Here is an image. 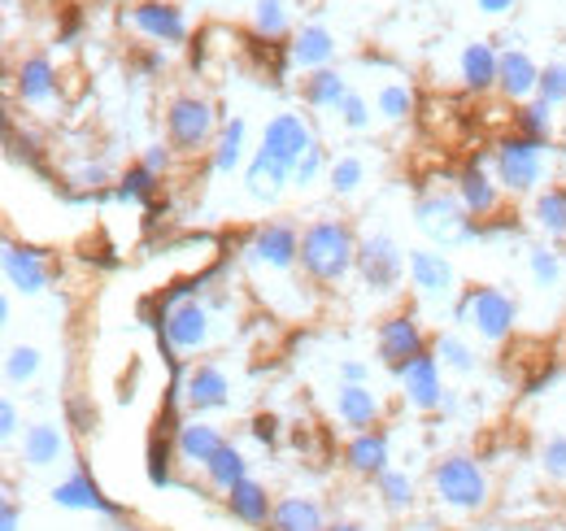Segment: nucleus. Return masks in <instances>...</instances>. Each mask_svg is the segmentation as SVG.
Here are the masks:
<instances>
[{
  "mask_svg": "<svg viewBox=\"0 0 566 531\" xmlns=\"http://www.w3.org/2000/svg\"><path fill=\"white\" fill-rule=\"evenodd\" d=\"M240 258L249 266V279L258 283L262 296H275V292H287L296 305H301V227L296 222H283V218H271V222H258L240 249Z\"/></svg>",
  "mask_w": 566,
  "mask_h": 531,
  "instance_id": "obj_1",
  "label": "nucleus"
},
{
  "mask_svg": "<svg viewBox=\"0 0 566 531\" xmlns=\"http://www.w3.org/2000/svg\"><path fill=\"white\" fill-rule=\"evenodd\" d=\"M357 231L345 218H310L301 227V274L314 288H340L357 274Z\"/></svg>",
  "mask_w": 566,
  "mask_h": 531,
  "instance_id": "obj_2",
  "label": "nucleus"
},
{
  "mask_svg": "<svg viewBox=\"0 0 566 531\" xmlns=\"http://www.w3.org/2000/svg\"><path fill=\"white\" fill-rule=\"evenodd\" d=\"M431 492L453 514H484L493 506V475L475 454H444L431 462Z\"/></svg>",
  "mask_w": 566,
  "mask_h": 531,
  "instance_id": "obj_3",
  "label": "nucleus"
},
{
  "mask_svg": "<svg viewBox=\"0 0 566 531\" xmlns=\"http://www.w3.org/2000/svg\"><path fill=\"white\" fill-rule=\"evenodd\" d=\"M161 127L166 139L179 157H210L213 139L222 132V114L210 96H197V92H179L166 101V114H161Z\"/></svg>",
  "mask_w": 566,
  "mask_h": 531,
  "instance_id": "obj_4",
  "label": "nucleus"
},
{
  "mask_svg": "<svg viewBox=\"0 0 566 531\" xmlns=\"http://www.w3.org/2000/svg\"><path fill=\"white\" fill-rule=\"evenodd\" d=\"M453 323L471 327L484 344H505L518 327V301L493 283H471L453 296Z\"/></svg>",
  "mask_w": 566,
  "mask_h": 531,
  "instance_id": "obj_5",
  "label": "nucleus"
},
{
  "mask_svg": "<svg viewBox=\"0 0 566 531\" xmlns=\"http://www.w3.org/2000/svg\"><path fill=\"white\" fill-rule=\"evenodd\" d=\"M493 170L510 197H536L549 170V139L505 132L493 144Z\"/></svg>",
  "mask_w": 566,
  "mask_h": 531,
  "instance_id": "obj_6",
  "label": "nucleus"
},
{
  "mask_svg": "<svg viewBox=\"0 0 566 531\" xmlns=\"http://www.w3.org/2000/svg\"><path fill=\"white\" fill-rule=\"evenodd\" d=\"M157 340L170 348L166 362H188L213 348V310L206 296L197 301H179L166 310V319L157 323Z\"/></svg>",
  "mask_w": 566,
  "mask_h": 531,
  "instance_id": "obj_7",
  "label": "nucleus"
},
{
  "mask_svg": "<svg viewBox=\"0 0 566 531\" xmlns=\"http://www.w3.org/2000/svg\"><path fill=\"white\" fill-rule=\"evenodd\" d=\"M415 222L431 244L449 249V244H471V240H484V222L471 218L462 209L458 192H423L415 200Z\"/></svg>",
  "mask_w": 566,
  "mask_h": 531,
  "instance_id": "obj_8",
  "label": "nucleus"
},
{
  "mask_svg": "<svg viewBox=\"0 0 566 531\" xmlns=\"http://www.w3.org/2000/svg\"><path fill=\"white\" fill-rule=\"evenodd\" d=\"M431 348V335H427L423 319L415 314V310H397V314H388V319H379V327H375V353H379V362L397 375L406 362H415L419 353Z\"/></svg>",
  "mask_w": 566,
  "mask_h": 531,
  "instance_id": "obj_9",
  "label": "nucleus"
},
{
  "mask_svg": "<svg viewBox=\"0 0 566 531\" xmlns=\"http://www.w3.org/2000/svg\"><path fill=\"white\" fill-rule=\"evenodd\" d=\"M453 192H458L462 209H467L471 218H480V222L496 218L505 188H501V179H496V170H493V153H489V157H484V153L467 157L462 170L453 175Z\"/></svg>",
  "mask_w": 566,
  "mask_h": 531,
  "instance_id": "obj_10",
  "label": "nucleus"
},
{
  "mask_svg": "<svg viewBox=\"0 0 566 531\" xmlns=\"http://www.w3.org/2000/svg\"><path fill=\"white\" fill-rule=\"evenodd\" d=\"M406 274H410L406 270V253H401V244L388 231L361 236V244H357V279L370 292H397Z\"/></svg>",
  "mask_w": 566,
  "mask_h": 531,
  "instance_id": "obj_11",
  "label": "nucleus"
},
{
  "mask_svg": "<svg viewBox=\"0 0 566 531\" xmlns=\"http://www.w3.org/2000/svg\"><path fill=\"white\" fill-rule=\"evenodd\" d=\"M123 18L132 22V31L144 35L153 49H170V44H184L188 40V13L175 0H136Z\"/></svg>",
  "mask_w": 566,
  "mask_h": 531,
  "instance_id": "obj_12",
  "label": "nucleus"
},
{
  "mask_svg": "<svg viewBox=\"0 0 566 531\" xmlns=\"http://www.w3.org/2000/svg\"><path fill=\"white\" fill-rule=\"evenodd\" d=\"M397 384H401V397H406L410 409H419V414L444 409V397H449V388H444V366H440V357H436L431 348L397 371Z\"/></svg>",
  "mask_w": 566,
  "mask_h": 531,
  "instance_id": "obj_13",
  "label": "nucleus"
},
{
  "mask_svg": "<svg viewBox=\"0 0 566 531\" xmlns=\"http://www.w3.org/2000/svg\"><path fill=\"white\" fill-rule=\"evenodd\" d=\"M49 497H53L57 510H74V514H101V519H123V514H127L118 501H109V497L101 492V483L87 475V466H74L66 479L53 483Z\"/></svg>",
  "mask_w": 566,
  "mask_h": 531,
  "instance_id": "obj_14",
  "label": "nucleus"
},
{
  "mask_svg": "<svg viewBox=\"0 0 566 531\" xmlns=\"http://www.w3.org/2000/svg\"><path fill=\"white\" fill-rule=\"evenodd\" d=\"M4 283H9V292H18V296H40L44 288H49V279H53V266H49V253L44 249H35V244H18V240H4Z\"/></svg>",
  "mask_w": 566,
  "mask_h": 531,
  "instance_id": "obj_15",
  "label": "nucleus"
},
{
  "mask_svg": "<svg viewBox=\"0 0 566 531\" xmlns=\"http://www.w3.org/2000/svg\"><path fill=\"white\" fill-rule=\"evenodd\" d=\"M314 144H318V139H314L310 118H305V114H287V110H283V114H275V118L262 127V144H258V148H262V153H271L275 162H283V166L292 170V166H296Z\"/></svg>",
  "mask_w": 566,
  "mask_h": 531,
  "instance_id": "obj_16",
  "label": "nucleus"
},
{
  "mask_svg": "<svg viewBox=\"0 0 566 531\" xmlns=\"http://www.w3.org/2000/svg\"><path fill=\"white\" fill-rule=\"evenodd\" d=\"M231 405V379L218 362H197L188 366L184 375V409L192 418H206V414H218Z\"/></svg>",
  "mask_w": 566,
  "mask_h": 531,
  "instance_id": "obj_17",
  "label": "nucleus"
},
{
  "mask_svg": "<svg viewBox=\"0 0 566 531\" xmlns=\"http://www.w3.org/2000/svg\"><path fill=\"white\" fill-rule=\"evenodd\" d=\"M340 466L354 479H379L384 470H392V436H388V427H370V431L349 436L345 449H340Z\"/></svg>",
  "mask_w": 566,
  "mask_h": 531,
  "instance_id": "obj_18",
  "label": "nucleus"
},
{
  "mask_svg": "<svg viewBox=\"0 0 566 531\" xmlns=\"http://www.w3.org/2000/svg\"><path fill=\"white\" fill-rule=\"evenodd\" d=\"M406 270H410V288L419 296H431V301L458 296V270H453V262L440 249H410L406 253Z\"/></svg>",
  "mask_w": 566,
  "mask_h": 531,
  "instance_id": "obj_19",
  "label": "nucleus"
},
{
  "mask_svg": "<svg viewBox=\"0 0 566 531\" xmlns=\"http://www.w3.org/2000/svg\"><path fill=\"white\" fill-rule=\"evenodd\" d=\"M13 96L27 110H49L57 101V66L49 53H31L13 66Z\"/></svg>",
  "mask_w": 566,
  "mask_h": 531,
  "instance_id": "obj_20",
  "label": "nucleus"
},
{
  "mask_svg": "<svg viewBox=\"0 0 566 531\" xmlns=\"http://www.w3.org/2000/svg\"><path fill=\"white\" fill-rule=\"evenodd\" d=\"M332 414L349 436H357V431H370L384 423V397L370 384H340L336 400H332Z\"/></svg>",
  "mask_w": 566,
  "mask_h": 531,
  "instance_id": "obj_21",
  "label": "nucleus"
},
{
  "mask_svg": "<svg viewBox=\"0 0 566 531\" xmlns=\"http://www.w3.org/2000/svg\"><path fill=\"white\" fill-rule=\"evenodd\" d=\"M227 445L222 427H213L206 418H184L179 431H175V454H179V466H192V470H206V466L218 458V449Z\"/></svg>",
  "mask_w": 566,
  "mask_h": 531,
  "instance_id": "obj_22",
  "label": "nucleus"
},
{
  "mask_svg": "<svg viewBox=\"0 0 566 531\" xmlns=\"http://www.w3.org/2000/svg\"><path fill=\"white\" fill-rule=\"evenodd\" d=\"M222 506H227V514L235 519V523H244V528H271V514H275V497H271V488L262 483V479H240L227 497H222Z\"/></svg>",
  "mask_w": 566,
  "mask_h": 531,
  "instance_id": "obj_23",
  "label": "nucleus"
},
{
  "mask_svg": "<svg viewBox=\"0 0 566 531\" xmlns=\"http://www.w3.org/2000/svg\"><path fill=\"white\" fill-rule=\"evenodd\" d=\"M536 87H541V62L527 49H501V83H496V92L510 105H523V101H536Z\"/></svg>",
  "mask_w": 566,
  "mask_h": 531,
  "instance_id": "obj_24",
  "label": "nucleus"
},
{
  "mask_svg": "<svg viewBox=\"0 0 566 531\" xmlns=\"http://www.w3.org/2000/svg\"><path fill=\"white\" fill-rule=\"evenodd\" d=\"M458 79L471 96H489L501 83V53H496L489 40H471L458 58Z\"/></svg>",
  "mask_w": 566,
  "mask_h": 531,
  "instance_id": "obj_25",
  "label": "nucleus"
},
{
  "mask_svg": "<svg viewBox=\"0 0 566 531\" xmlns=\"http://www.w3.org/2000/svg\"><path fill=\"white\" fill-rule=\"evenodd\" d=\"M287 62L305 74L314 70H327L336 62V35L323 27V22H305L292 40H287Z\"/></svg>",
  "mask_w": 566,
  "mask_h": 531,
  "instance_id": "obj_26",
  "label": "nucleus"
},
{
  "mask_svg": "<svg viewBox=\"0 0 566 531\" xmlns=\"http://www.w3.org/2000/svg\"><path fill=\"white\" fill-rule=\"evenodd\" d=\"M327 510L305 497V492H287V497H275V514H271V528L266 531H327Z\"/></svg>",
  "mask_w": 566,
  "mask_h": 531,
  "instance_id": "obj_27",
  "label": "nucleus"
},
{
  "mask_svg": "<svg viewBox=\"0 0 566 531\" xmlns=\"http://www.w3.org/2000/svg\"><path fill=\"white\" fill-rule=\"evenodd\" d=\"M283 188H292V170L275 162L271 153H262V148H253V157H249V166H244V192L253 200H280Z\"/></svg>",
  "mask_w": 566,
  "mask_h": 531,
  "instance_id": "obj_28",
  "label": "nucleus"
},
{
  "mask_svg": "<svg viewBox=\"0 0 566 531\" xmlns=\"http://www.w3.org/2000/svg\"><path fill=\"white\" fill-rule=\"evenodd\" d=\"M249 157H253L249 153V123L244 118H227L210 148V170L213 175H235V170L249 166Z\"/></svg>",
  "mask_w": 566,
  "mask_h": 531,
  "instance_id": "obj_29",
  "label": "nucleus"
},
{
  "mask_svg": "<svg viewBox=\"0 0 566 531\" xmlns=\"http://www.w3.org/2000/svg\"><path fill=\"white\" fill-rule=\"evenodd\" d=\"M66 458V431L57 423H31L22 431V462L31 470H49Z\"/></svg>",
  "mask_w": 566,
  "mask_h": 531,
  "instance_id": "obj_30",
  "label": "nucleus"
},
{
  "mask_svg": "<svg viewBox=\"0 0 566 531\" xmlns=\"http://www.w3.org/2000/svg\"><path fill=\"white\" fill-rule=\"evenodd\" d=\"M375 497H379L384 514H392V519H406L419 510V483L410 470H397V466L375 479Z\"/></svg>",
  "mask_w": 566,
  "mask_h": 531,
  "instance_id": "obj_31",
  "label": "nucleus"
},
{
  "mask_svg": "<svg viewBox=\"0 0 566 531\" xmlns=\"http://www.w3.org/2000/svg\"><path fill=\"white\" fill-rule=\"evenodd\" d=\"M175 466H179V454H175V436L157 427V431L148 436V449H144V475H148V483H153L157 492L175 488V483H179Z\"/></svg>",
  "mask_w": 566,
  "mask_h": 531,
  "instance_id": "obj_32",
  "label": "nucleus"
},
{
  "mask_svg": "<svg viewBox=\"0 0 566 531\" xmlns=\"http://www.w3.org/2000/svg\"><path fill=\"white\" fill-rule=\"evenodd\" d=\"M349 92H354V87L345 83V74H340L336 66L314 70V74L301 79V101H305L310 110H340Z\"/></svg>",
  "mask_w": 566,
  "mask_h": 531,
  "instance_id": "obj_33",
  "label": "nucleus"
},
{
  "mask_svg": "<svg viewBox=\"0 0 566 531\" xmlns=\"http://www.w3.org/2000/svg\"><path fill=\"white\" fill-rule=\"evenodd\" d=\"M253 40L262 44H275L283 49L296 31H292V13H287V0H253Z\"/></svg>",
  "mask_w": 566,
  "mask_h": 531,
  "instance_id": "obj_34",
  "label": "nucleus"
},
{
  "mask_svg": "<svg viewBox=\"0 0 566 531\" xmlns=\"http://www.w3.org/2000/svg\"><path fill=\"white\" fill-rule=\"evenodd\" d=\"M201 479H206V488H210V492L227 497L240 479H249V458H244V449H235V445L227 440V445L218 449V458L201 470Z\"/></svg>",
  "mask_w": 566,
  "mask_h": 531,
  "instance_id": "obj_35",
  "label": "nucleus"
},
{
  "mask_svg": "<svg viewBox=\"0 0 566 531\" xmlns=\"http://www.w3.org/2000/svg\"><path fill=\"white\" fill-rule=\"evenodd\" d=\"M532 222L549 240H566V188H541L532 197Z\"/></svg>",
  "mask_w": 566,
  "mask_h": 531,
  "instance_id": "obj_36",
  "label": "nucleus"
},
{
  "mask_svg": "<svg viewBox=\"0 0 566 531\" xmlns=\"http://www.w3.org/2000/svg\"><path fill=\"white\" fill-rule=\"evenodd\" d=\"M157 188H161V175H153L140 162H132V166L114 179V197L123 200V205H153V200H157Z\"/></svg>",
  "mask_w": 566,
  "mask_h": 531,
  "instance_id": "obj_37",
  "label": "nucleus"
},
{
  "mask_svg": "<svg viewBox=\"0 0 566 531\" xmlns=\"http://www.w3.org/2000/svg\"><path fill=\"white\" fill-rule=\"evenodd\" d=\"M431 353H436V357H440V366H444V371H453V375H475V371H480L475 348H471L458 332L436 335V340H431Z\"/></svg>",
  "mask_w": 566,
  "mask_h": 531,
  "instance_id": "obj_38",
  "label": "nucleus"
},
{
  "mask_svg": "<svg viewBox=\"0 0 566 531\" xmlns=\"http://www.w3.org/2000/svg\"><path fill=\"white\" fill-rule=\"evenodd\" d=\"M510 132L527 139H554V110L545 101H523L510 110Z\"/></svg>",
  "mask_w": 566,
  "mask_h": 531,
  "instance_id": "obj_39",
  "label": "nucleus"
},
{
  "mask_svg": "<svg viewBox=\"0 0 566 531\" xmlns=\"http://www.w3.org/2000/svg\"><path fill=\"white\" fill-rule=\"evenodd\" d=\"M40 366H44V353L35 344H9V353H4V384L9 388H27V384H35Z\"/></svg>",
  "mask_w": 566,
  "mask_h": 531,
  "instance_id": "obj_40",
  "label": "nucleus"
},
{
  "mask_svg": "<svg viewBox=\"0 0 566 531\" xmlns=\"http://www.w3.org/2000/svg\"><path fill=\"white\" fill-rule=\"evenodd\" d=\"M415 87L410 83H384L379 92H375V114L384 118V123H406L410 114H415Z\"/></svg>",
  "mask_w": 566,
  "mask_h": 531,
  "instance_id": "obj_41",
  "label": "nucleus"
},
{
  "mask_svg": "<svg viewBox=\"0 0 566 531\" xmlns=\"http://www.w3.org/2000/svg\"><path fill=\"white\" fill-rule=\"evenodd\" d=\"M361 184H366V162H361L357 153L332 157V170H327V188H332L336 197H354Z\"/></svg>",
  "mask_w": 566,
  "mask_h": 531,
  "instance_id": "obj_42",
  "label": "nucleus"
},
{
  "mask_svg": "<svg viewBox=\"0 0 566 531\" xmlns=\"http://www.w3.org/2000/svg\"><path fill=\"white\" fill-rule=\"evenodd\" d=\"M527 270H532V283L536 288H558L566 274L558 249H549V244H532L527 249Z\"/></svg>",
  "mask_w": 566,
  "mask_h": 531,
  "instance_id": "obj_43",
  "label": "nucleus"
},
{
  "mask_svg": "<svg viewBox=\"0 0 566 531\" xmlns=\"http://www.w3.org/2000/svg\"><path fill=\"white\" fill-rule=\"evenodd\" d=\"M327 170H332V157H327L323 144H314V148L292 166V188H296V192H310L318 179H327Z\"/></svg>",
  "mask_w": 566,
  "mask_h": 531,
  "instance_id": "obj_44",
  "label": "nucleus"
},
{
  "mask_svg": "<svg viewBox=\"0 0 566 531\" xmlns=\"http://www.w3.org/2000/svg\"><path fill=\"white\" fill-rule=\"evenodd\" d=\"M536 101H545L549 110H563L566 105V62H549V66H541Z\"/></svg>",
  "mask_w": 566,
  "mask_h": 531,
  "instance_id": "obj_45",
  "label": "nucleus"
},
{
  "mask_svg": "<svg viewBox=\"0 0 566 531\" xmlns=\"http://www.w3.org/2000/svg\"><path fill=\"white\" fill-rule=\"evenodd\" d=\"M541 470H545L554 483H566V431L549 436V440L541 445Z\"/></svg>",
  "mask_w": 566,
  "mask_h": 531,
  "instance_id": "obj_46",
  "label": "nucleus"
},
{
  "mask_svg": "<svg viewBox=\"0 0 566 531\" xmlns=\"http://www.w3.org/2000/svg\"><path fill=\"white\" fill-rule=\"evenodd\" d=\"M66 184H74L83 197H92V192H101V188L109 184V166H105V162H83V166H74Z\"/></svg>",
  "mask_w": 566,
  "mask_h": 531,
  "instance_id": "obj_47",
  "label": "nucleus"
},
{
  "mask_svg": "<svg viewBox=\"0 0 566 531\" xmlns=\"http://www.w3.org/2000/svg\"><path fill=\"white\" fill-rule=\"evenodd\" d=\"M336 114H340V127L345 132H370V101L361 92H349Z\"/></svg>",
  "mask_w": 566,
  "mask_h": 531,
  "instance_id": "obj_48",
  "label": "nucleus"
},
{
  "mask_svg": "<svg viewBox=\"0 0 566 531\" xmlns=\"http://www.w3.org/2000/svg\"><path fill=\"white\" fill-rule=\"evenodd\" d=\"M249 436L262 445V449H280V436H283V423H280V414H253L249 418Z\"/></svg>",
  "mask_w": 566,
  "mask_h": 531,
  "instance_id": "obj_49",
  "label": "nucleus"
},
{
  "mask_svg": "<svg viewBox=\"0 0 566 531\" xmlns=\"http://www.w3.org/2000/svg\"><path fill=\"white\" fill-rule=\"evenodd\" d=\"M175 148H170V139H157V144H144L140 153V166H148L153 175H170V166H175Z\"/></svg>",
  "mask_w": 566,
  "mask_h": 531,
  "instance_id": "obj_50",
  "label": "nucleus"
},
{
  "mask_svg": "<svg viewBox=\"0 0 566 531\" xmlns=\"http://www.w3.org/2000/svg\"><path fill=\"white\" fill-rule=\"evenodd\" d=\"M22 431V418H18V405L4 397L0 400V440H18Z\"/></svg>",
  "mask_w": 566,
  "mask_h": 531,
  "instance_id": "obj_51",
  "label": "nucleus"
},
{
  "mask_svg": "<svg viewBox=\"0 0 566 531\" xmlns=\"http://www.w3.org/2000/svg\"><path fill=\"white\" fill-rule=\"evenodd\" d=\"M336 379H340V384H370V366H366V362H357V357H349V362H340Z\"/></svg>",
  "mask_w": 566,
  "mask_h": 531,
  "instance_id": "obj_52",
  "label": "nucleus"
},
{
  "mask_svg": "<svg viewBox=\"0 0 566 531\" xmlns=\"http://www.w3.org/2000/svg\"><path fill=\"white\" fill-rule=\"evenodd\" d=\"M136 66H140L144 79H157V74L166 70V49H148V53H140Z\"/></svg>",
  "mask_w": 566,
  "mask_h": 531,
  "instance_id": "obj_53",
  "label": "nucleus"
},
{
  "mask_svg": "<svg viewBox=\"0 0 566 531\" xmlns=\"http://www.w3.org/2000/svg\"><path fill=\"white\" fill-rule=\"evenodd\" d=\"M0 531H22V506L13 497H4L0 506Z\"/></svg>",
  "mask_w": 566,
  "mask_h": 531,
  "instance_id": "obj_54",
  "label": "nucleus"
},
{
  "mask_svg": "<svg viewBox=\"0 0 566 531\" xmlns=\"http://www.w3.org/2000/svg\"><path fill=\"white\" fill-rule=\"evenodd\" d=\"M514 4H518V0H475V9H480L484 18H505Z\"/></svg>",
  "mask_w": 566,
  "mask_h": 531,
  "instance_id": "obj_55",
  "label": "nucleus"
},
{
  "mask_svg": "<svg viewBox=\"0 0 566 531\" xmlns=\"http://www.w3.org/2000/svg\"><path fill=\"white\" fill-rule=\"evenodd\" d=\"M327 531H366L361 523H354V519H332L327 523Z\"/></svg>",
  "mask_w": 566,
  "mask_h": 531,
  "instance_id": "obj_56",
  "label": "nucleus"
},
{
  "mask_svg": "<svg viewBox=\"0 0 566 531\" xmlns=\"http://www.w3.org/2000/svg\"><path fill=\"white\" fill-rule=\"evenodd\" d=\"M9 319H13V305H9V296H0V327H9Z\"/></svg>",
  "mask_w": 566,
  "mask_h": 531,
  "instance_id": "obj_57",
  "label": "nucleus"
},
{
  "mask_svg": "<svg viewBox=\"0 0 566 531\" xmlns=\"http://www.w3.org/2000/svg\"><path fill=\"white\" fill-rule=\"evenodd\" d=\"M188 4H210V0H188Z\"/></svg>",
  "mask_w": 566,
  "mask_h": 531,
  "instance_id": "obj_58",
  "label": "nucleus"
}]
</instances>
